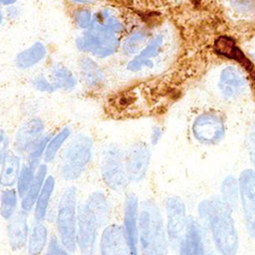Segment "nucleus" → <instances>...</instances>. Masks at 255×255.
Listing matches in <instances>:
<instances>
[{
  "mask_svg": "<svg viewBox=\"0 0 255 255\" xmlns=\"http://www.w3.org/2000/svg\"><path fill=\"white\" fill-rule=\"evenodd\" d=\"M150 38L149 32L146 29L138 28L129 32L121 43V52L128 58H132L145 46Z\"/></svg>",
  "mask_w": 255,
  "mask_h": 255,
  "instance_id": "nucleus-25",
  "label": "nucleus"
},
{
  "mask_svg": "<svg viewBox=\"0 0 255 255\" xmlns=\"http://www.w3.org/2000/svg\"><path fill=\"white\" fill-rule=\"evenodd\" d=\"M220 192V198L224 202V204L231 211L236 209L240 197V187L238 179L233 175H226L222 180Z\"/></svg>",
  "mask_w": 255,
  "mask_h": 255,
  "instance_id": "nucleus-27",
  "label": "nucleus"
},
{
  "mask_svg": "<svg viewBox=\"0 0 255 255\" xmlns=\"http://www.w3.org/2000/svg\"><path fill=\"white\" fill-rule=\"evenodd\" d=\"M19 194L17 189L9 187L4 189L0 195V214L4 220L9 221L15 214Z\"/></svg>",
  "mask_w": 255,
  "mask_h": 255,
  "instance_id": "nucleus-32",
  "label": "nucleus"
},
{
  "mask_svg": "<svg viewBox=\"0 0 255 255\" xmlns=\"http://www.w3.org/2000/svg\"><path fill=\"white\" fill-rule=\"evenodd\" d=\"M18 0H0V7H8L11 5H15Z\"/></svg>",
  "mask_w": 255,
  "mask_h": 255,
  "instance_id": "nucleus-43",
  "label": "nucleus"
},
{
  "mask_svg": "<svg viewBox=\"0 0 255 255\" xmlns=\"http://www.w3.org/2000/svg\"><path fill=\"white\" fill-rule=\"evenodd\" d=\"M72 5L78 6V7H89L96 4H99L103 0H67Z\"/></svg>",
  "mask_w": 255,
  "mask_h": 255,
  "instance_id": "nucleus-42",
  "label": "nucleus"
},
{
  "mask_svg": "<svg viewBox=\"0 0 255 255\" xmlns=\"http://www.w3.org/2000/svg\"><path fill=\"white\" fill-rule=\"evenodd\" d=\"M138 199L133 193H128L124 203V229L127 237L129 255H139L138 252Z\"/></svg>",
  "mask_w": 255,
  "mask_h": 255,
  "instance_id": "nucleus-14",
  "label": "nucleus"
},
{
  "mask_svg": "<svg viewBox=\"0 0 255 255\" xmlns=\"http://www.w3.org/2000/svg\"><path fill=\"white\" fill-rule=\"evenodd\" d=\"M95 12L89 7H77L72 13V20L77 29L87 31L92 29Z\"/></svg>",
  "mask_w": 255,
  "mask_h": 255,
  "instance_id": "nucleus-33",
  "label": "nucleus"
},
{
  "mask_svg": "<svg viewBox=\"0 0 255 255\" xmlns=\"http://www.w3.org/2000/svg\"><path fill=\"white\" fill-rule=\"evenodd\" d=\"M35 172H36V168L30 164H28L27 162L21 167L20 173H19V177L17 180V192L19 194V197L22 198L23 195L26 193L27 189L29 188V186L31 185L34 176H35Z\"/></svg>",
  "mask_w": 255,
  "mask_h": 255,
  "instance_id": "nucleus-35",
  "label": "nucleus"
},
{
  "mask_svg": "<svg viewBox=\"0 0 255 255\" xmlns=\"http://www.w3.org/2000/svg\"><path fill=\"white\" fill-rule=\"evenodd\" d=\"M102 226L99 218L83 204L77 214V247L81 255H95L98 239V230Z\"/></svg>",
  "mask_w": 255,
  "mask_h": 255,
  "instance_id": "nucleus-8",
  "label": "nucleus"
},
{
  "mask_svg": "<svg viewBox=\"0 0 255 255\" xmlns=\"http://www.w3.org/2000/svg\"><path fill=\"white\" fill-rule=\"evenodd\" d=\"M166 44V36L163 32H157L152 35L145 46L138 54L128 60L126 65L127 71L130 73H139L144 69H152L163 53Z\"/></svg>",
  "mask_w": 255,
  "mask_h": 255,
  "instance_id": "nucleus-9",
  "label": "nucleus"
},
{
  "mask_svg": "<svg viewBox=\"0 0 255 255\" xmlns=\"http://www.w3.org/2000/svg\"><path fill=\"white\" fill-rule=\"evenodd\" d=\"M8 152H9V136L3 128H0V166Z\"/></svg>",
  "mask_w": 255,
  "mask_h": 255,
  "instance_id": "nucleus-39",
  "label": "nucleus"
},
{
  "mask_svg": "<svg viewBox=\"0 0 255 255\" xmlns=\"http://www.w3.org/2000/svg\"><path fill=\"white\" fill-rule=\"evenodd\" d=\"M163 134V130L160 127H157V126H154L151 129V134H150V142L151 144L155 145L158 143V141L160 140L161 136Z\"/></svg>",
  "mask_w": 255,
  "mask_h": 255,
  "instance_id": "nucleus-41",
  "label": "nucleus"
},
{
  "mask_svg": "<svg viewBox=\"0 0 255 255\" xmlns=\"http://www.w3.org/2000/svg\"><path fill=\"white\" fill-rule=\"evenodd\" d=\"M150 155L149 147L144 142L133 143L125 151V168L128 181L138 182L145 177Z\"/></svg>",
  "mask_w": 255,
  "mask_h": 255,
  "instance_id": "nucleus-12",
  "label": "nucleus"
},
{
  "mask_svg": "<svg viewBox=\"0 0 255 255\" xmlns=\"http://www.w3.org/2000/svg\"><path fill=\"white\" fill-rule=\"evenodd\" d=\"M48 55V49L42 41H35L29 47L17 53L15 66L20 71H28L41 64Z\"/></svg>",
  "mask_w": 255,
  "mask_h": 255,
  "instance_id": "nucleus-21",
  "label": "nucleus"
},
{
  "mask_svg": "<svg viewBox=\"0 0 255 255\" xmlns=\"http://www.w3.org/2000/svg\"><path fill=\"white\" fill-rule=\"evenodd\" d=\"M45 255H72L71 252L66 249L57 236L53 235L48 243L47 252Z\"/></svg>",
  "mask_w": 255,
  "mask_h": 255,
  "instance_id": "nucleus-37",
  "label": "nucleus"
},
{
  "mask_svg": "<svg viewBox=\"0 0 255 255\" xmlns=\"http://www.w3.org/2000/svg\"><path fill=\"white\" fill-rule=\"evenodd\" d=\"M21 170V160L18 153L9 151L2 164L0 170V184L3 187L9 188L17 183Z\"/></svg>",
  "mask_w": 255,
  "mask_h": 255,
  "instance_id": "nucleus-24",
  "label": "nucleus"
},
{
  "mask_svg": "<svg viewBox=\"0 0 255 255\" xmlns=\"http://www.w3.org/2000/svg\"><path fill=\"white\" fill-rule=\"evenodd\" d=\"M246 147H247V150H248L250 160H251V162H252V164L255 168V127L252 128L251 130L247 134Z\"/></svg>",
  "mask_w": 255,
  "mask_h": 255,
  "instance_id": "nucleus-38",
  "label": "nucleus"
},
{
  "mask_svg": "<svg viewBox=\"0 0 255 255\" xmlns=\"http://www.w3.org/2000/svg\"><path fill=\"white\" fill-rule=\"evenodd\" d=\"M178 249L179 255H206L201 226L192 216L187 217L185 231Z\"/></svg>",
  "mask_w": 255,
  "mask_h": 255,
  "instance_id": "nucleus-17",
  "label": "nucleus"
},
{
  "mask_svg": "<svg viewBox=\"0 0 255 255\" xmlns=\"http://www.w3.org/2000/svg\"><path fill=\"white\" fill-rule=\"evenodd\" d=\"M31 87L40 92V93H46V94H52L54 92H56V88L54 87L53 83L51 82L50 78H47L46 76H44L43 74H38L36 76H34L31 79Z\"/></svg>",
  "mask_w": 255,
  "mask_h": 255,
  "instance_id": "nucleus-36",
  "label": "nucleus"
},
{
  "mask_svg": "<svg viewBox=\"0 0 255 255\" xmlns=\"http://www.w3.org/2000/svg\"><path fill=\"white\" fill-rule=\"evenodd\" d=\"M138 237L142 255H167L168 243L158 205L143 200L138 208Z\"/></svg>",
  "mask_w": 255,
  "mask_h": 255,
  "instance_id": "nucleus-2",
  "label": "nucleus"
},
{
  "mask_svg": "<svg viewBox=\"0 0 255 255\" xmlns=\"http://www.w3.org/2000/svg\"><path fill=\"white\" fill-rule=\"evenodd\" d=\"M49 78L56 90L72 92L77 88L78 79L66 65L62 63H53L50 66Z\"/></svg>",
  "mask_w": 255,
  "mask_h": 255,
  "instance_id": "nucleus-22",
  "label": "nucleus"
},
{
  "mask_svg": "<svg viewBox=\"0 0 255 255\" xmlns=\"http://www.w3.org/2000/svg\"><path fill=\"white\" fill-rule=\"evenodd\" d=\"M52 134L51 133H47L44 134L34 145L33 147L29 150L28 152V156H27V163L34 166L35 168L38 167L40 164V160L44 157V153L45 150L47 148L48 142L51 139Z\"/></svg>",
  "mask_w": 255,
  "mask_h": 255,
  "instance_id": "nucleus-34",
  "label": "nucleus"
},
{
  "mask_svg": "<svg viewBox=\"0 0 255 255\" xmlns=\"http://www.w3.org/2000/svg\"><path fill=\"white\" fill-rule=\"evenodd\" d=\"M94 140L85 133L75 135L63 150L60 173L65 180H76L84 173L93 157Z\"/></svg>",
  "mask_w": 255,
  "mask_h": 255,
  "instance_id": "nucleus-3",
  "label": "nucleus"
},
{
  "mask_svg": "<svg viewBox=\"0 0 255 255\" xmlns=\"http://www.w3.org/2000/svg\"><path fill=\"white\" fill-rule=\"evenodd\" d=\"M215 51L217 54L231 58L247 68L250 66L249 61L242 51L235 45L234 41L228 37H220L215 41Z\"/></svg>",
  "mask_w": 255,
  "mask_h": 255,
  "instance_id": "nucleus-29",
  "label": "nucleus"
},
{
  "mask_svg": "<svg viewBox=\"0 0 255 255\" xmlns=\"http://www.w3.org/2000/svg\"><path fill=\"white\" fill-rule=\"evenodd\" d=\"M71 134H72L71 128L66 126V127H63L57 133L52 135L44 153L43 158L45 163L52 162L56 158L59 150L64 145V143L70 138Z\"/></svg>",
  "mask_w": 255,
  "mask_h": 255,
  "instance_id": "nucleus-30",
  "label": "nucleus"
},
{
  "mask_svg": "<svg viewBox=\"0 0 255 255\" xmlns=\"http://www.w3.org/2000/svg\"><path fill=\"white\" fill-rule=\"evenodd\" d=\"M48 172V166L46 163H42L37 167V170L35 172L34 179L27 189L26 193L21 198V207L22 210L29 212L36 204V201L38 199V196L42 190L43 184L46 180Z\"/></svg>",
  "mask_w": 255,
  "mask_h": 255,
  "instance_id": "nucleus-23",
  "label": "nucleus"
},
{
  "mask_svg": "<svg viewBox=\"0 0 255 255\" xmlns=\"http://www.w3.org/2000/svg\"><path fill=\"white\" fill-rule=\"evenodd\" d=\"M191 132L193 137L203 145L218 144L225 137V121L216 112H203L193 120Z\"/></svg>",
  "mask_w": 255,
  "mask_h": 255,
  "instance_id": "nucleus-7",
  "label": "nucleus"
},
{
  "mask_svg": "<svg viewBox=\"0 0 255 255\" xmlns=\"http://www.w3.org/2000/svg\"><path fill=\"white\" fill-rule=\"evenodd\" d=\"M166 211V234L170 245L178 247L185 231L187 223L186 207L183 200L176 195L169 196L165 200Z\"/></svg>",
  "mask_w": 255,
  "mask_h": 255,
  "instance_id": "nucleus-10",
  "label": "nucleus"
},
{
  "mask_svg": "<svg viewBox=\"0 0 255 255\" xmlns=\"http://www.w3.org/2000/svg\"><path fill=\"white\" fill-rule=\"evenodd\" d=\"M77 189L74 186L68 187L61 196L56 225L59 238L63 246L71 253L77 248Z\"/></svg>",
  "mask_w": 255,
  "mask_h": 255,
  "instance_id": "nucleus-4",
  "label": "nucleus"
},
{
  "mask_svg": "<svg viewBox=\"0 0 255 255\" xmlns=\"http://www.w3.org/2000/svg\"><path fill=\"white\" fill-rule=\"evenodd\" d=\"M78 69L83 84L90 90H99L107 82L105 71L91 56L84 55L80 57L78 60Z\"/></svg>",
  "mask_w": 255,
  "mask_h": 255,
  "instance_id": "nucleus-18",
  "label": "nucleus"
},
{
  "mask_svg": "<svg viewBox=\"0 0 255 255\" xmlns=\"http://www.w3.org/2000/svg\"><path fill=\"white\" fill-rule=\"evenodd\" d=\"M5 17L10 20H15L20 16V8L15 4L5 8Z\"/></svg>",
  "mask_w": 255,
  "mask_h": 255,
  "instance_id": "nucleus-40",
  "label": "nucleus"
},
{
  "mask_svg": "<svg viewBox=\"0 0 255 255\" xmlns=\"http://www.w3.org/2000/svg\"><path fill=\"white\" fill-rule=\"evenodd\" d=\"M5 18H6V17H5V12H4V10L0 7V27L3 25Z\"/></svg>",
  "mask_w": 255,
  "mask_h": 255,
  "instance_id": "nucleus-44",
  "label": "nucleus"
},
{
  "mask_svg": "<svg viewBox=\"0 0 255 255\" xmlns=\"http://www.w3.org/2000/svg\"><path fill=\"white\" fill-rule=\"evenodd\" d=\"M217 87L224 100L234 101L246 93L248 81L245 74L238 67L226 66L219 74Z\"/></svg>",
  "mask_w": 255,
  "mask_h": 255,
  "instance_id": "nucleus-13",
  "label": "nucleus"
},
{
  "mask_svg": "<svg viewBox=\"0 0 255 255\" xmlns=\"http://www.w3.org/2000/svg\"><path fill=\"white\" fill-rule=\"evenodd\" d=\"M28 235V212L20 210L13 215L7 225V237L11 249L21 250L27 243Z\"/></svg>",
  "mask_w": 255,
  "mask_h": 255,
  "instance_id": "nucleus-19",
  "label": "nucleus"
},
{
  "mask_svg": "<svg viewBox=\"0 0 255 255\" xmlns=\"http://www.w3.org/2000/svg\"><path fill=\"white\" fill-rule=\"evenodd\" d=\"M121 43L119 35L93 28L81 32L75 39L76 49L80 53L100 60L116 55L121 49Z\"/></svg>",
  "mask_w": 255,
  "mask_h": 255,
  "instance_id": "nucleus-5",
  "label": "nucleus"
},
{
  "mask_svg": "<svg viewBox=\"0 0 255 255\" xmlns=\"http://www.w3.org/2000/svg\"><path fill=\"white\" fill-rule=\"evenodd\" d=\"M198 214L210 231L214 246L220 255H236L239 237L232 211L220 197L203 199L198 205Z\"/></svg>",
  "mask_w": 255,
  "mask_h": 255,
  "instance_id": "nucleus-1",
  "label": "nucleus"
},
{
  "mask_svg": "<svg viewBox=\"0 0 255 255\" xmlns=\"http://www.w3.org/2000/svg\"><path fill=\"white\" fill-rule=\"evenodd\" d=\"M100 255H129L124 226L114 223L105 227L100 239Z\"/></svg>",
  "mask_w": 255,
  "mask_h": 255,
  "instance_id": "nucleus-16",
  "label": "nucleus"
},
{
  "mask_svg": "<svg viewBox=\"0 0 255 255\" xmlns=\"http://www.w3.org/2000/svg\"><path fill=\"white\" fill-rule=\"evenodd\" d=\"M45 123L34 117L23 123L17 129L14 138V150L18 154L28 153L33 145L44 135Z\"/></svg>",
  "mask_w": 255,
  "mask_h": 255,
  "instance_id": "nucleus-15",
  "label": "nucleus"
},
{
  "mask_svg": "<svg viewBox=\"0 0 255 255\" xmlns=\"http://www.w3.org/2000/svg\"><path fill=\"white\" fill-rule=\"evenodd\" d=\"M88 208L99 218V220L103 223L106 222V220L109 217V202L106 197V195L102 191H94L87 202L85 203Z\"/></svg>",
  "mask_w": 255,
  "mask_h": 255,
  "instance_id": "nucleus-31",
  "label": "nucleus"
},
{
  "mask_svg": "<svg viewBox=\"0 0 255 255\" xmlns=\"http://www.w3.org/2000/svg\"><path fill=\"white\" fill-rule=\"evenodd\" d=\"M55 177L52 175L47 176L42 190L38 196V199L35 204V220L37 221H43L46 218L47 215V210L49 206V202L51 199V196L53 194V191L55 189Z\"/></svg>",
  "mask_w": 255,
  "mask_h": 255,
  "instance_id": "nucleus-28",
  "label": "nucleus"
},
{
  "mask_svg": "<svg viewBox=\"0 0 255 255\" xmlns=\"http://www.w3.org/2000/svg\"><path fill=\"white\" fill-rule=\"evenodd\" d=\"M92 28L121 35L126 30V25L124 19L115 8L105 6L95 12Z\"/></svg>",
  "mask_w": 255,
  "mask_h": 255,
  "instance_id": "nucleus-20",
  "label": "nucleus"
},
{
  "mask_svg": "<svg viewBox=\"0 0 255 255\" xmlns=\"http://www.w3.org/2000/svg\"><path fill=\"white\" fill-rule=\"evenodd\" d=\"M238 181L245 228L251 238L255 239V170L252 168L242 170Z\"/></svg>",
  "mask_w": 255,
  "mask_h": 255,
  "instance_id": "nucleus-11",
  "label": "nucleus"
},
{
  "mask_svg": "<svg viewBox=\"0 0 255 255\" xmlns=\"http://www.w3.org/2000/svg\"><path fill=\"white\" fill-rule=\"evenodd\" d=\"M101 175L105 184L114 191L123 190L128 177L125 168V151L117 144H107L102 152Z\"/></svg>",
  "mask_w": 255,
  "mask_h": 255,
  "instance_id": "nucleus-6",
  "label": "nucleus"
},
{
  "mask_svg": "<svg viewBox=\"0 0 255 255\" xmlns=\"http://www.w3.org/2000/svg\"><path fill=\"white\" fill-rule=\"evenodd\" d=\"M48 243V229L43 221H35L28 240V255H42Z\"/></svg>",
  "mask_w": 255,
  "mask_h": 255,
  "instance_id": "nucleus-26",
  "label": "nucleus"
}]
</instances>
